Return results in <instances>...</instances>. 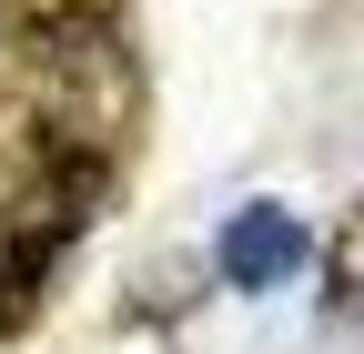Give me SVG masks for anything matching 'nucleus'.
I'll list each match as a JSON object with an SVG mask.
<instances>
[{"instance_id":"1","label":"nucleus","mask_w":364,"mask_h":354,"mask_svg":"<svg viewBox=\"0 0 364 354\" xmlns=\"http://www.w3.org/2000/svg\"><path fill=\"white\" fill-rule=\"evenodd\" d=\"M11 81H21L31 122H41V152H91V162H102V142L132 122V102H142V71H132L122 31L91 21V11H41V21H21Z\"/></svg>"},{"instance_id":"2","label":"nucleus","mask_w":364,"mask_h":354,"mask_svg":"<svg viewBox=\"0 0 364 354\" xmlns=\"http://www.w3.org/2000/svg\"><path fill=\"white\" fill-rule=\"evenodd\" d=\"M304 223L284 203H253V213H233V223H223V243H213V263H223V284L233 294H273V284H294L304 274Z\"/></svg>"}]
</instances>
